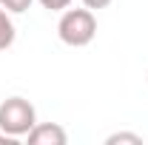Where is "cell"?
I'll list each match as a JSON object with an SVG mask.
<instances>
[{"label":"cell","mask_w":148,"mask_h":145,"mask_svg":"<svg viewBox=\"0 0 148 145\" xmlns=\"http://www.w3.org/2000/svg\"><path fill=\"white\" fill-rule=\"evenodd\" d=\"M57 37L71 46V49H83L97 37V17L91 9H63L60 23H57Z\"/></svg>","instance_id":"6da1fadb"},{"label":"cell","mask_w":148,"mask_h":145,"mask_svg":"<svg viewBox=\"0 0 148 145\" xmlns=\"http://www.w3.org/2000/svg\"><path fill=\"white\" fill-rule=\"evenodd\" d=\"M26 140L32 145H66L69 142V134H66V128L57 125V122H37L29 131Z\"/></svg>","instance_id":"3957f363"},{"label":"cell","mask_w":148,"mask_h":145,"mask_svg":"<svg viewBox=\"0 0 148 145\" xmlns=\"http://www.w3.org/2000/svg\"><path fill=\"white\" fill-rule=\"evenodd\" d=\"M40 6L49 9V12H63V9L71 6V0H40Z\"/></svg>","instance_id":"52a82bcc"},{"label":"cell","mask_w":148,"mask_h":145,"mask_svg":"<svg viewBox=\"0 0 148 145\" xmlns=\"http://www.w3.org/2000/svg\"><path fill=\"white\" fill-rule=\"evenodd\" d=\"M0 142H6V145H12V142H14V137H9V134H6V131H0Z\"/></svg>","instance_id":"9c48e42d"},{"label":"cell","mask_w":148,"mask_h":145,"mask_svg":"<svg viewBox=\"0 0 148 145\" xmlns=\"http://www.w3.org/2000/svg\"><path fill=\"white\" fill-rule=\"evenodd\" d=\"M111 3H114V0H83V6H86V9H106V6H111Z\"/></svg>","instance_id":"ba28073f"},{"label":"cell","mask_w":148,"mask_h":145,"mask_svg":"<svg viewBox=\"0 0 148 145\" xmlns=\"http://www.w3.org/2000/svg\"><path fill=\"white\" fill-rule=\"evenodd\" d=\"M117 142H131V145H143V137L140 134H128V131H120V134H111L106 145H117Z\"/></svg>","instance_id":"5b68a950"},{"label":"cell","mask_w":148,"mask_h":145,"mask_svg":"<svg viewBox=\"0 0 148 145\" xmlns=\"http://www.w3.org/2000/svg\"><path fill=\"white\" fill-rule=\"evenodd\" d=\"M14 37H17L14 23H12V17H9V12L0 6V51H6V49L14 43Z\"/></svg>","instance_id":"277c9868"},{"label":"cell","mask_w":148,"mask_h":145,"mask_svg":"<svg viewBox=\"0 0 148 145\" xmlns=\"http://www.w3.org/2000/svg\"><path fill=\"white\" fill-rule=\"evenodd\" d=\"M37 125V111L29 100L23 97H9L0 103V131H6L9 137H29V131Z\"/></svg>","instance_id":"7a4b0ae2"},{"label":"cell","mask_w":148,"mask_h":145,"mask_svg":"<svg viewBox=\"0 0 148 145\" xmlns=\"http://www.w3.org/2000/svg\"><path fill=\"white\" fill-rule=\"evenodd\" d=\"M32 3H34V0H0V6H3L9 14H23Z\"/></svg>","instance_id":"8992f818"}]
</instances>
